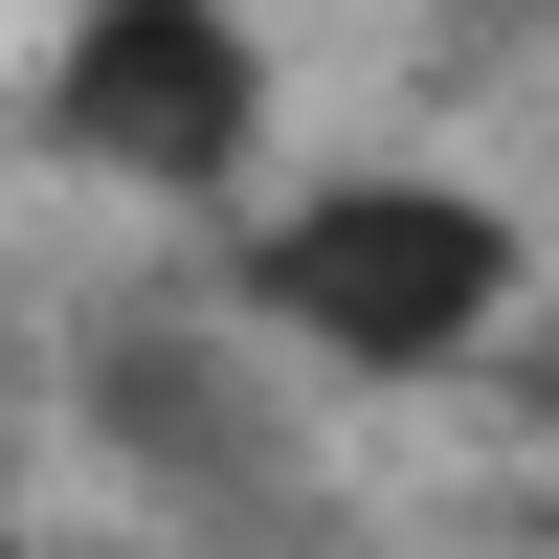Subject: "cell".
<instances>
[{
	"mask_svg": "<svg viewBox=\"0 0 559 559\" xmlns=\"http://www.w3.org/2000/svg\"><path fill=\"white\" fill-rule=\"evenodd\" d=\"M45 112H68V157H90V179H134V202H202V179H247L269 68H247V23H224V0H90Z\"/></svg>",
	"mask_w": 559,
	"mask_h": 559,
	"instance_id": "7a4b0ae2",
	"label": "cell"
},
{
	"mask_svg": "<svg viewBox=\"0 0 559 559\" xmlns=\"http://www.w3.org/2000/svg\"><path fill=\"white\" fill-rule=\"evenodd\" d=\"M247 313L313 336V358H358V381H426V358H471L515 313V224L448 202V179H313L247 247Z\"/></svg>",
	"mask_w": 559,
	"mask_h": 559,
	"instance_id": "6da1fadb",
	"label": "cell"
}]
</instances>
